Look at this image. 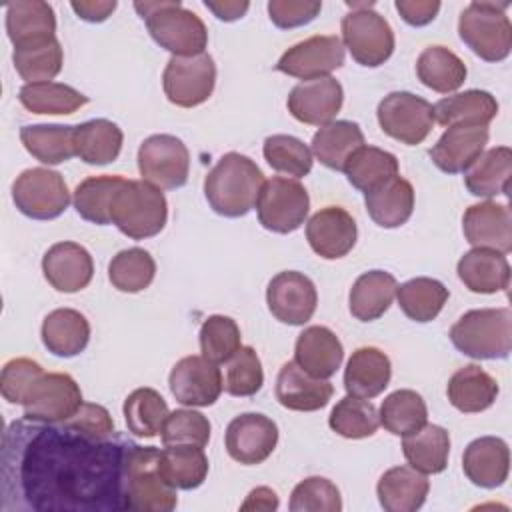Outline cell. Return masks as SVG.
I'll return each instance as SVG.
<instances>
[{
  "instance_id": "cell-1",
  "label": "cell",
  "mask_w": 512,
  "mask_h": 512,
  "mask_svg": "<svg viewBox=\"0 0 512 512\" xmlns=\"http://www.w3.org/2000/svg\"><path fill=\"white\" fill-rule=\"evenodd\" d=\"M136 442L94 438L68 422L16 420L2 436V512L126 510L124 472Z\"/></svg>"
},
{
  "instance_id": "cell-2",
  "label": "cell",
  "mask_w": 512,
  "mask_h": 512,
  "mask_svg": "<svg viewBox=\"0 0 512 512\" xmlns=\"http://www.w3.org/2000/svg\"><path fill=\"white\" fill-rule=\"evenodd\" d=\"M262 184L264 174L252 158L228 152L204 178V196L216 214L240 218L256 206Z\"/></svg>"
},
{
  "instance_id": "cell-3",
  "label": "cell",
  "mask_w": 512,
  "mask_h": 512,
  "mask_svg": "<svg viewBox=\"0 0 512 512\" xmlns=\"http://www.w3.org/2000/svg\"><path fill=\"white\" fill-rule=\"evenodd\" d=\"M146 22L152 40L172 56H196L208 46V30L202 18L178 0L134 2Z\"/></svg>"
},
{
  "instance_id": "cell-4",
  "label": "cell",
  "mask_w": 512,
  "mask_h": 512,
  "mask_svg": "<svg viewBox=\"0 0 512 512\" xmlns=\"http://www.w3.org/2000/svg\"><path fill=\"white\" fill-rule=\"evenodd\" d=\"M124 504L134 512H170L178 504L176 488L160 472V450L134 444L126 458Z\"/></svg>"
},
{
  "instance_id": "cell-5",
  "label": "cell",
  "mask_w": 512,
  "mask_h": 512,
  "mask_svg": "<svg viewBox=\"0 0 512 512\" xmlns=\"http://www.w3.org/2000/svg\"><path fill=\"white\" fill-rule=\"evenodd\" d=\"M450 340L474 360H502L512 350L510 308H480L462 314L450 328Z\"/></svg>"
},
{
  "instance_id": "cell-6",
  "label": "cell",
  "mask_w": 512,
  "mask_h": 512,
  "mask_svg": "<svg viewBox=\"0 0 512 512\" xmlns=\"http://www.w3.org/2000/svg\"><path fill=\"white\" fill-rule=\"evenodd\" d=\"M110 220L124 236L132 240H146L164 230L168 220V202L160 188L150 182L124 178L112 200Z\"/></svg>"
},
{
  "instance_id": "cell-7",
  "label": "cell",
  "mask_w": 512,
  "mask_h": 512,
  "mask_svg": "<svg viewBox=\"0 0 512 512\" xmlns=\"http://www.w3.org/2000/svg\"><path fill=\"white\" fill-rule=\"evenodd\" d=\"M510 2L474 0L458 18L462 42L482 60L500 62L512 50V24L506 16Z\"/></svg>"
},
{
  "instance_id": "cell-8",
  "label": "cell",
  "mask_w": 512,
  "mask_h": 512,
  "mask_svg": "<svg viewBox=\"0 0 512 512\" xmlns=\"http://www.w3.org/2000/svg\"><path fill=\"white\" fill-rule=\"evenodd\" d=\"M352 8L342 18V44L348 48L350 56L366 68H376L384 64L394 52V32L384 16L372 10V2L352 4Z\"/></svg>"
},
{
  "instance_id": "cell-9",
  "label": "cell",
  "mask_w": 512,
  "mask_h": 512,
  "mask_svg": "<svg viewBox=\"0 0 512 512\" xmlns=\"http://www.w3.org/2000/svg\"><path fill=\"white\" fill-rule=\"evenodd\" d=\"M256 210L266 230L288 234L304 224L310 210V196L296 178L272 176L260 188Z\"/></svg>"
},
{
  "instance_id": "cell-10",
  "label": "cell",
  "mask_w": 512,
  "mask_h": 512,
  "mask_svg": "<svg viewBox=\"0 0 512 512\" xmlns=\"http://www.w3.org/2000/svg\"><path fill=\"white\" fill-rule=\"evenodd\" d=\"M16 208L34 220L58 218L70 204V192L60 172L28 168L12 184Z\"/></svg>"
},
{
  "instance_id": "cell-11",
  "label": "cell",
  "mask_w": 512,
  "mask_h": 512,
  "mask_svg": "<svg viewBox=\"0 0 512 512\" xmlns=\"http://www.w3.org/2000/svg\"><path fill=\"white\" fill-rule=\"evenodd\" d=\"M138 170L142 180L160 190H176L188 182L190 152L172 134H152L138 148Z\"/></svg>"
},
{
  "instance_id": "cell-12",
  "label": "cell",
  "mask_w": 512,
  "mask_h": 512,
  "mask_svg": "<svg viewBox=\"0 0 512 512\" xmlns=\"http://www.w3.org/2000/svg\"><path fill=\"white\" fill-rule=\"evenodd\" d=\"M216 84V64L210 54L172 56L162 74L166 98L180 108L204 104Z\"/></svg>"
},
{
  "instance_id": "cell-13",
  "label": "cell",
  "mask_w": 512,
  "mask_h": 512,
  "mask_svg": "<svg viewBox=\"0 0 512 512\" xmlns=\"http://www.w3.org/2000/svg\"><path fill=\"white\" fill-rule=\"evenodd\" d=\"M376 116L382 132L406 146L424 142L434 126L432 104L412 92H390L380 100Z\"/></svg>"
},
{
  "instance_id": "cell-14",
  "label": "cell",
  "mask_w": 512,
  "mask_h": 512,
  "mask_svg": "<svg viewBox=\"0 0 512 512\" xmlns=\"http://www.w3.org/2000/svg\"><path fill=\"white\" fill-rule=\"evenodd\" d=\"M82 392L66 372H44L28 394L24 418L36 422H64L82 406Z\"/></svg>"
},
{
  "instance_id": "cell-15",
  "label": "cell",
  "mask_w": 512,
  "mask_h": 512,
  "mask_svg": "<svg viewBox=\"0 0 512 512\" xmlns=\"http://www.w3.org/2000/svg\"><path fill=\"white\" fill-rule=\"evenodd\" d=\"M168 384L176 402L192 408L212 406L224 390V378L218 364L198 354L180 358L170 370Z\"/></svg>"
},
{
  "instance_id": "cell-16",
  "label": "cell",
  "mask_w": 512,
  "mask_h": 512,
  "mask_svg": "<svg viewBox=\"0 0 512 512\" xmlns=\"http://www.w3.org/2000/svg\"><path fill=\"white\" fill-rule=\"evenodd\" d=\"M266 304L276 320L290 326H302L316 312L318 292L306 274L284 270L268 282Z\"/></svg>"
},
{
  "instance_id": "cell-17",
  "label": "cell",
  "mask_w": 512,
  "mask_h": 512,
  "mask_svg": "<svg viewBox=\"0 0 512 512\" xmlns=\"http://www.w3.org/2000/svg\"><path fill=\"white\" fill-rule=\"evenodd\" d=\"M342 64L344 44L338 36H310L290 46L276 62V70L304 82L330 76Z\"/></svg>"
},
{
  "instance_id": "cell-18",
  "label": "cell",
  "mask_w": 512,
  "mask_h": 512,
  "mask_svg": "<svg viewBox=\"0 0 512 512\" xmlns=\"http://www.w3.org/2000/svg\"><path fill=\"white\" fill-rule=\"evenodd\" d=\"M224 444L230 458L238 464H262L278 444V426L264 414L246 412L228 424Z\"/></svg>"
},
{
  "instance_id": "cell-19",
  "label": "cell",
  "mask_w": 512,
  "mask_h": 512,
  "mask_svg": "<svg viewBox=\"0 0 512 512\" xmlns=\"http://www.w3.org/2000/svg\"><path fill=\"white\" fill-rule=\"evenodd\" d=\"M344 102L342 84L332 78H316L304 80L296 84L288 94V112L302 124L310 126H326L334 122Z\"/></svg>"
},
{
  "instance_id": "cell-20",
  "label": "cell",
  "mask_w": 512,
  "mask_h": 512,
  "mask_svg": "<svg viewBox=\"0 0 512 512\" xmlns=\"http://www.w3.org/2000/svg\"><path fill=\"white\" fill-rule=\"evenodd\" d=\"M464 238L474 248H488L502 254L512 250V214L506 204L494 200L466 208L462 216Z\"/></svg>"
},
{
  "instance_id": "cell-21",
  "label": "cell",
  "mask_w": 512,
  "mask_h": 512,
  "mask_svg": "<svg viewBox=\"0 0 512 512\" xmlns=\"http://www.w3.org/2000/svg\"><path fill=\"white\" fill-rule=\"evenodd\" d=\"M42 272L54 290L72 294L90 284L94 276V260L78 242H56L42 258Z\"/></svg>"
},
{
  "instance_id": "cell-22",
  "label": "cell",
  "mask_w": 512,
  "mask_h": 512,
  "mask_svg": "<svg viewBox=\"0 0 512 512\" xmlns=\"http://www.w3.org/2000/svg\"><path fill=\"white\" fill-rule=\"evenodd\" d=\"M358 238L354 218L340 206L318 210L306 224V240L310 248L324 260L346 256Z\"/></svg>"
},
{
  "instance_id": "cell-23",
  "label": "cell",
  "mask_w": 512,
  "mask_h": 512,
  "mask_svg": "<svg viewBox=\"0 0 512 512\" xmlns=\"http://www.w3.org/2000/svg\"><path fill=\"white\" fill-rule=\"evenodd\" d=\"M488 136V126H448L430 148V158L446 174L466 172L482 156Z\"/></svg>"
},
{
  "instance_id": "cell-24",
  "label": "cell",
  "mask_w": 512,
  "mask_h": 512,
  "mask_svg": "<svg viewBox=\"0 0 512 512\" xmlns=\"http://www.w3.org/2000/svg\"><path fill=\"white\" fill-rule=\"evenodd\" d=\"M334 394V386L324 378L304 372L294 360L282 364L276 378V400L296 412H314L324 408Z\"/></svg>"
},
{
  "instance_id": "cell-25",
  "label": "cell",
  "mask_w": 512,
  "mask_h": 512,
  "mask_svg": "<svg viewBox=\"0 0 512 512\" xmlns=\"http://www.w3.org/2000/svg\"><path fill=\"white\" fill-rule=\"evenodd\" d=\"M466 478L480 488H498L508 480L510 450L502 438L480 436L472 440L462 456Z\"/></svg>"
},
{
  "instance_id": "cell-26",
  "label": "cell",
  "mask_w": 512,
  "mask_h": 512,
  "mask_svg": "<svg viewBox=\"0 0 512 512\" xmlns=\"http://www.w3.org/2000/svg\"><path fill=\"white\" fill-rule=\"evenodd\" d=\"M344 360L340 338L326 326H308L300 332L294 346V362L314 378L328 380Z\"/></svg>"
},
{
  "instance_id": "cell-27",
  "label": "cell",
  "mask_w": 512,
  "mask_h": 512,
  "mask_svg": "<svg viewBox=\"0 0 512 512\" xmlns=\"http://www.w3.org/2000/svg\"><path fill=\"white\" fill-rule=\"evenodd\" d=\"M6 32L14 48L32 46L54 38L56 18L48 2L16 0L6 6Z\"/></svg>"
},
{
  "instance_id": "cell-28",
  "label": "cell",
  "mask_w": 512,
  "mask_h": 512,
  "mask_svg": "<svg viewBox=\"0 0 512 512\" xmlns=\"http://www.w3.org/2000/svg\"><path fill=\"white\" fill-rule=\"evenodd\" d=\"M458 278L476 294H496L510 286V264L502 252L472 248L458 260Z\"/></svg>"
},
{
  "instance_id": "cell-29",
  "label": "cell",
  "mask_w": 512,
  "mask_h": 512,
  "mask_svg": "<svg viewBox=\"0 0 512 512\" xmlns=\"http://www.w3.org/2000/svg\"><path fill=\"white\" fill-rule=\"evenodd\" d=\"M390 376V358L380 348L362 346L346 362L344 388L352 396L370 400L388 388Z\"/></svg>"
},
{
  "instance_id": "cell-30",
  "label": "cell",
  "mask_w": 512,
  "mask_h": 512,
  "mask_svg": "<svg viewBox=\"0 0 512 512\" xmlns=\"http://www.w3.org/2000/svg\"><path fill=\"white\" fill-rule=\"evenodd\" d=\"M428 490L426 474L412 466H394L376 484L378 502L386 512H416L426 502Z\"/></svg>"
},
{
  "instance_id": "cell-31",
  "label": "cell",
  "mask_w": 512,
  "mask_h": 512,
  "mask_svg": "<svg viewBox=\"0 0 512 512\" xmlns=\"http://www.w3.org/2000/svg\"><path fill=\"white\" fill-rule=\"evenodd\" d=\"M42 344L60 358L80 354L90 340V324L74 308H56L42 322Z\"/></svg>"
},
{
  "instance_id": "cell-32",
  "label": "cell",
  "mask_w": 512,
  "mask_h": 512,
  "mask_svg": "<svg viewBox=\"0 0 512 512\" xmlns=\"http://www.w3.org/2000/svg\"><path fill=\"white\" fill-rule=\"evenodd\" d=\"M434 122L442 126H488L498 114L496 98L486 90H466L438 100Z\"/></svg>"
},
{
  "instance_id": "cell-33",
  "label": "cell",
  "mask_w": 512,
  "mask_h": 512,
  "mask_svg": "<svg viewBox=\"0 0 512 512\" xmlns=\"http://www.w3.org/2000/svg\"><path fill=\"white\" fill-rule=\"evenodd\" d=\"M364 204L370 218L382 228H398L408 222L414 210V188L402 178L394 176L382 186L364 194Z\"/></svg>"
},
{
  "instance_id": "cell-34",
  "label": "cell",
  "mask_w": 512,
  "mask_h": 512,
  "mask_svg": "<svg viewBox=\"0 0 512 512\" xmlns=\"http://www.w3.org/2000/svg\"><path fill=\"white\" fill-rule=\"evenodd\" d=\"M396 278L384 270H370L356 278L350 288V314L360 322L378 320L396 296Z\"/></svg>"
},
{
  "instance_id": "cell-35",
  "label": "cell",
  "mask_w": 512,
  "mask_h": 512,
  "mask_svg": "<svg viewBox=\"0 0 512 512\" xmlns=\"http://www.w3.org/2000/svg\"><path fill=\"white\" fill-rule=\"evenodd\" d=\"M500 388L496 378L476 364H468L456 370L448 380V400L450 404L466 414L482 412L490 408L498 396Z\"/></svg>"
},
{
  "instance_id": "cell-36",
  "label": "cell",
  "mask_w": 512,
  "mask_h": 512,
  "mask_svg": "<svg viewBox=\"0 0 512 512\" xmlns=\"http://www.w3.org/2000/svg\"><path fill=\"white\" fill-rule=\"evenodd\" d=\"M402 452L408 464L422 474H440L448 466L450 434L438 424H424L422 428L402 436Z\"/></svg>"
},
{
  "instance_id": "cell-37",
  "label": "cell",
  "mask_w": 512,
  "mask_h": 512,
  "mask_svg": "<svg viewBox=\"0 0 512 512\" xmlns=\"http://www.w3.org/2000/svg\"><path fill=\"white\" fill-rule=\"evenodd\" d=\"M124 134L118 124L106 118H94L74 126L76 156L92 166H104L118 158Z\"/></svg>"
},
{
  "instance_id": "cell-38",
  "label": "cell",
  "mask_w": 512,
  "mask_h": 512,
  "mask_svg": "<svg viewBox=\"0 0 512 512\" xmlns=\"http://www.w3.org/2000/svg\"><path fill=\"white\" fill-rule=\"evenodd\" d=\"M512 174V150L496 146L486 152L464 172V184L472 196L492 198L508 194Z\"/></svg>"
},
{
  "instance_id": "cell-39",
  "label": "cell",
  "mask_w": 512,
  "mask_h": 512,
  "mask_svg": "<svg viewBox=\"0 0 512 512\" xmlns=\"http://www.w3.org/2000/svg\"><path fill=\"white\" fill-rule=\"evenodd\" d=\"M360 146H364V134L350 120H334L312 136V154L330 170H344L348 158Z\"/></svg>"
},
{
  "instance_id": "cell-40",
  "label": "cell",
  "mask_w": 512,
  "mask_h": 512,
  "mask_svg": "<svg viewBox=\"0 0 512 512\" xmlns=\"http://www.w3.org/2000/svg\"><path fill=\"white\" fill-rule=\"evenodd\" d=\"M418 80L440 94L458 90L466 80V64L444 46H428L416 60Z\"/></svg>"
},
{
  "instance_id": "cell-41",
  "label": "cell",
  "mask_w": 512,
  "mask_h": 512,
  "mask_svg": "<svg viewBox=\"0 0 512 512\" xmlns=\"http://www.w3.org/2000/svg\"><path fill=\"white\" fill-rule=\"evenodd\" d=\"M20 140L28 154L48 166L62 164L76 156L74 126L64 124H28L20 128Z\"/></svg>"
},
{
  "instance_id": "cell-42",
  "label": "cell",
  "mask_w": 512,
  "mask_h": 512,
  "mask_svg": "<svg viewBox=\"0 0 512 512\" xmlns=\"http://www.w3.org/2000/svg\"><path fill=\"white\" fill-rule=\"evenodd\" d=\"M160 472L176 490H194L208 476V458L204 448L190 444H172L160 450Z\"/></svg>"
},
{
  "instance_id": "cell-43",
  "label": "cell",
  "mask_w": 512,
  "mask_h": 512,
  "mask_svg": "<svg viewBox=\"0 0 512 512\" xmlns=\"http://www.w3.org/2000/svg\"><path fill=\"white\" fill-rule=\"evenodd\" d=\"M448 288L428 276L412 278L396 288V300L402 312L414 322H432L448 300Z\"/></svg>"
},
{
  "instance_id": "cell-44",
  "label": "cell",
  "mask_w": 512,
  "mask_h": 512,
  "mask_svg": "<svg viewBox=\"0 0 512 512\" xmlns=\"http://www.w3.org/2000/svg\"><path fill=\"white\" fill-rule=\"evenodd\" d=\"M348 182L360 192H370L386 180L398 176V160L392 152L376 146H360L342 170Z\"/></svg>"
},
{
  "instance_id": "cell-45",
  "label": "cell",
  "mask_w": 512,
  "mask_h": 512,
  "mask_svg": "<svg viewBox=\"0 0 512 512\" xmlns=\"http://www.w3.org/2000/svg\"><path fill=\"white\" fill-rule=\"evenodd\" d=\"M124 420L128 430L138 438H154L162 434L170 414L166 400L154 388H136L124 400Z\"/></svg>"
},
{
  "instance_id": "cell-46",
  "label": "cell",
  "mask_w": 512,
  "mask_h": 512,
  "mask_svg": "<svg viewBox=\"0 0 512 512\" xmlns=\"http://www.w3.org/2000/svg\"><path fill=\"white\" fill-rule=\"evenodd\" d=\"M18 100L32 114H72L88 102L80 90L62 82L24 84Z\"/></svg>"
},
{
  "instance_id": "cell-47",
  "label": "cell",
  "mask_w": 512,
  "mask_h": 512,
  "mask_svg": "<svg viewBox=\"0 0 512 512\" xmlns=\"http://www.w3.org/2000/svg\"><path fill=\"white\" fill-rule=\"evenodd\" d=\"M380 424L394 436H406L428 422V408L416 390H396L382 400Z\"/></svg>"
},
{
  "instance_id": "cell-48",
  "label": "cell",
  "mask_w": 512,
  "mask_h": 512,
  "mask_svg": "<svg viewBox=\"0 0 512 512\" xmlns=\"http://www.w3.org/2000/svg\"><path fill=\"white\" fill-rule=\"evenodd\" d=\"M124 178L122 176H90L82 180L76 190H74V208L76 212L94 224H112L110 220V210H112V200L122 186Z\"/></svg>"
},
{
  "instance_id": "cell-49",
  "label": "cell",
  "mask_w": 512,
  "mask_h": 512,
  "mask_svg": "<svg viewBox=\"0 0 512 512\" xmlns=\"http://www.w3.org/2000/svg\"><path fill=\"white\" fill-rule=\"evenodd\" d=\"M12 62L22 80H26V84L52 82L62 70L64 52L58 38L54 36L32 46L14 48Z\"/></svg>"
},
{
  "instance_id": "cell-50",
  "label": "cell",
  "mask_w": 512,
  "mask_h": 512,
  "mask_svg": "<svg viewBox=\"0 0 512 512\" xmlns=\"http://www.w3.org/2000/svg\"><path fill=\"white\" fill-rule=\"evenodd\" d=\"M156 276V262L144 248L120 250L108 264V278L120 292L136 294L146 290Z\"/></svg>"
},
{
  "instance_id": "cell-51",
  "label": "cell",
  "mask_w": 512,
  "mask_h": 512,
  "mask_svg": "<svg viewBox=\"0 0 512 512\" xmlns=\"http://www.w3.org/2000/svg\"><path fill=\"white\" fill-rule=\"evenodd\" d=\"M328 424L336 434L350 440H360L376 434L380 418L370 400L348 394L336 402L330 412Z\"/></svg>"
},
{
  "instance_id": "cell-52",
  "label": "cell",
  "mask_w": 512,
  "mask_h": 512,
  "mask_svg": "<svg viewBox=\"0 0 512 512\" xmlns=\"http://www.w3.org/2000/svg\"><path fill=\"white\" fill-rule=\"evenodd\" d=\"M264 158L276 172L302 178L312 170V150L296 136L272 134L262 146Z\"/></svg>"
},
{
  "instance_id": "cell-53",
  "label": "cell",
  "mask_w": 512,
  "mask_h": 512,
  "mask_svg": "<svg viewBox=\"0 0 512 512\" xmlns=\"http://www.w3.org/2000/svg\"><path fill=\"white\" fill-rule=\"evenodd\" d=\"M242 346V336L236 320L224 314L208 316L200 326L202 356L214 364H226Z\"/></svg>"
},
{
  "instance_id": "cell-54",
  "label": "cell",
  "mask_w": 512,
  "mask_h": 512,
  "mask_svg": "<svg viewBox=\"0 0 512 512\" xmlns=\"http://www.w3.org/2000/svg\"><path fill=\"white\" fill-rule=\"evenodd\" d=\"M264 384L262 362L252 346H240L226 362L224 390L230 396H254Z\"/></svg>"
},
{
  "instance_id": "cell-55",
  "label": "cell",
  "mask_w": 512,
  "mask_h": 512,
  "mask_svg": "<svg viewBox=\"0 0 512 512\" xmlns=\"http://www.w3.org/2000/svg\"><path fill=\"white\" fill-rule=\"evenodd\" d=\"M288 508L292 512H340L342 498L338 486L322 476H310L292 490Z\"/></svg>"
},
{
  "instance_id": "cell-56",
  "label": "cell",
  "mask_w": 512,
  "mask_h": 512,
  "mask_svg": "<svg viewBox=\"0 0 512 512\" xmlns=\"http://www.w3.org/2000/svg\"><path fill=\"white\" fill-rule=\"evenodd\" d=\"M210 420L192 408H180L168 414L162 428V444H190L204 448L210 440Z\"/></svg>"
},
{
  "instance_id": "cell-57",
  "label": "cell",
  "mask_w": 512,
  "mask_h": 512,
  "mask_svg": "<svg viewBox=\"0 0 512 512\" xmlns=\"http://www.w3.org/2000/svg\"><path fill=\"white\" fill-rule=\"evenodd\" d=\"M44 368L30 358H12L0 374V392L10 404H24L34 384L42 378Z\"/></svg>"
},
{
  "instance_id": "cell-58",
  "label": "cell",
  "mask_w": 512,
  "mask_h": 512,
  "mask_svg": "<svg viewBox=\"0 0 512 512\" xmlns=\"http://www.w3.org/2000/svg\"><path fill=\"white\" fill-rule=\"evenodd\" d=\"M322 10L318 0H270L268 16L278 28H298L312 22Z\"/></svg>"
},
{
  "instance_id": "cell-59",
  "label": "cell",
  "mask_w": 512,
  "mask_h": 512,
  "mask_svg": "<svg viewBox=\"0 0 512 512\" xmlns=\"http://www.w3.org/2000/svg\"><path fill=\"white\" fill-rule=\"evenodd\" d=\"M64 422H68L70 426H74L82 434H88V436H94V438H108V436L116 434L114 420H112L110 412L104 406L92 404V402H82L78 412L72 414Z\"/></svg>"
},
{
  "instance_id": "cell-60",
  "label": "cell",
  "mask_w": 512,
  "mask_h": 512,
  "mask_svg": "<svg viewBox=\"0 0 512 512\" xmlns=\"http://www.w3.org/2000/svg\"><path fill=\"white\" fill-rule=\"evenodd\" d=\"M396 10L406 24L426 26L438 16L440 2L438 0H396Z\"/></svg>"
},
{
  "instance_id": "cell-61",
  "label": "cell",
  "mask_w": 512,
  "mask_h": 512,
  "mask_svg": "<svg viewBox=\"0 0 512 512\" xmlns=\"http://www.w3.org/2000/svg\"><path fill=\"white\" fill-rule=\"evenodd\" d=\"M72 10L78 14V18L86 22H104L112 12L116 10V0H80L70 4Z\"/></svg>"
},
{
  "instance_id": "cell-62",
  "label": "cell",
  "mask_w": 512,
  "mask_h": 512,
  "mask_svg": "<svg viewBox=\"0 0 512 512\" xmlns=\"http://www.w3.org/2000/svg\"><path fill=\"white\" fill-rule=\"evenodd\" d=\"M204 6H206L218 20L234 22V20L242 18V16L248 12L250 2H246V0H206Z\"/></svg>"
},
{
  "instance_id": "cell-63",
  "label": "cell",
  "mask_w": 512,
  "mask_h": 512,
  "mask_svg": "<svg viewBox=\"0 0 512 512\" xmlns=\"http://www.w3.org/2000/svg\"><path fill=\"white\" fill-rule=\"evenodd\" d=\"M278 508V496L268 486L254 488L246 500L242 502L240 510H276Z\"/></svg>"
}]
</instances>
